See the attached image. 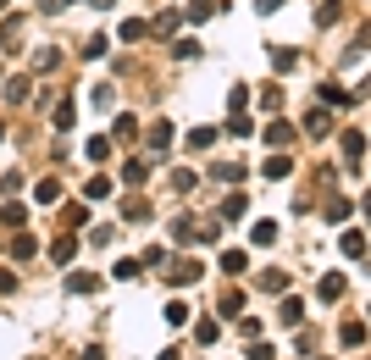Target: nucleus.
Masks as SVG:
<instances>
[{"label":"nucleus","mask_w":371,"mask_h":360,"mask_svg":"<svg viewBox=\"0 0 371 360\" xmlns=\"http://www.w3.org/2000/svg\"><path fill=\"white\" fill-rule=\"evenodd\" d=\"M344 288H349V278H344V272H327V278L316 283V294H321V299L333 305V299H344Z\"/></svg>","instance_id":"f257e3e1"},{"label":"nucleus","mask_w":371,"mask_h":360,"mask_svg":"<svg viewBox=\"0 0 371 360\" xmlns=\"http://www.w3.org/2000/svg\"><path fill=\"white\" fill-rule=\"evenodd\" d=\"M338 250H344V255H349V261H366V233H355V227H349V233H344V238H338Z\"/></svg>","instance_id":"f03ea898"},{"label":"nucleus","mask_w":371,"mask_h":360,"mask_svg":"<svg viewBox=\"0 0 371 360\" xmlns=\"http://www.w3.org/2000/svg\"><path fill=\"white\" fill-rule=\"evenodd\" d=\"M200 272H205V266H200V261H189V255H183V261H172V283H200Z\"/></svg>","instance_id":"7ed1b4c3"},{"label":"nucleus","mask_w":371,"mask_h":360,"mask_svg":"<svg viewBox=\"0 0 371 360\" xmlns=\"http://www.w3.org/2000/svg\"><path fill=\"white\" fill-rule=\"evenodd\" d=\"M50 122H56V128L67 134V128H73V122H78V100H56V111H50Z\"/></svg>","instance_id":"20e7f679"},{"label":"nucleus","mask_w":371,"mask_h":360,"mask_svg":"<svg viewBox=\"0 0 371 360\" xmlns=\"http://www.w3.org/2000/svg\"><path fill=\"white\" fill-rule=\"evenodd\" d=\"M344 161H349V166H355V161H366V134H355V128L344 134Z\"/></svg>","instance_id":"39448f33"},{"label":"nucleus","mask_w":371,"mask_h":360,"mask_svg":"<svg viewBox=\"0 0 371 360\" xmlns=\"http://www.w3.org/2000/svg\"><path fill=\"white\" fill-rule=\"evenodd\" d=\"M34 200H39V206H56V200H61V183H56V178H39V183H34Z\"/></svg>","instance_id":"423d86ee"},{"label":"nucleus","mask_w":371,"mask_h":360,"mask_svg":"<svg viewBox=\"0 0 371 360\" xmlns=\"http://www.w3.org/2000/svg\"><path fill=\"white\" fill-rule=\"evenodd\" d=\"M338 338H344V350H361V344H366V322H344Z\"/></svg>","instance_id":"0eeeda50"},{"label":"nucleus","mask_w":371,"mask_h":360,"mask_svg":"<svg viewBox=\"0 0 371 360\" xmlns=\"http://www.w3.org/2000/svg\"><path fill=\"white\" fill-rule=\"evenodd\" d=\"M277 322H283V327H299V322H305V299H283Z\"/></svg>","instance_id":"6e6552de"},{"label":"nucleus","mask_w":371,"mask_h":360,"mask_svg":"<svg viewBox=\"0 0 371 360\" xmlns=\"http://www.w3.org/2000/svg\"><path fill=\"white\" fill-rule=\"evenodd\" d=\"M172 238H177V244H194V238H200L194 216H177V222H172Z\"/></svg>","instance_id":"1a4fd4ad"},{"label":"nucleus","mask_w":371,"mask_h":360,"mask_svg":"<svg viewBox=\"0 0 371 360\" xmlns=\"http://www.w3.org/2000/svg\"><path fill=\"white\" fill-rule=\"evenodd\" d=\"M266 144H277V150L294 144V128H289V122H266Z\"/></svg>","instance_id":"9d476101"},{"label":"nucleus","mask_w":371,"mask_h":360,"mask_svg":"<svg viewBox=\"0 0 371 360\" xmlns=\"http://www.w3.org/2000/svg\"><path fill=\"white\" fill-rule=\"evenodd\" d=\"M150 34H161V39H172V34H177V11H161V17L150 22Z\"/></svg>","instance_id":"9b49d317"},{"label":"nucleus","mask_w":371,"mask_h":360,"mask_svg":"<svg viewBox=\"0 0 371 360\" xmlns=\"http://www.w3.org/2000/svg\"><path fill=\"white\" fill-rule=\"evenodd\" d=\"M261 111H283V89L277 83H261Z\"/></svg>","instance_id":"f8f14e48"},{"label":"nucleus","mask_w":371,"mask_h":360,"mask_svg":"<svg viewBox=\"0 0 371 360\" xmlns=\"http://www.w3.org/2000/svg\"><path fill=\"white\" fill-rule=\"evenodd\" d=\"M227 134H233V139H249V134H255V122H249L244 111H233V117H227Z\"/></svg>","instance_id":"ddd939ff"},{"label":"nucleus","mask_w":371,"mask_h":360,"mask_svg":"<svg viewBox=\"0 0 371 360\" xmlns=\"http://www.w3.org/2000/svg\"><path fill=\"white\" fill-rule=\"evenodd\" d=\"M166 327H189V305L183 299H166Z\"/></svg>","instance_id":"4468645a"},{"label":"nucleus","mask_w":371,"mask_h":360,"mask_svg":"<svg viewBox=\"0 0 371 360\" xmlns=\"http://www.w3.org/2000/svg\"><path fill=\"white\" fill-rule=\"evenodd\" d=\"M166 144H172V122H155V128H150V150H155V155H161V150H166Z\"/></svg>","instance_id":"2eb2a0df"},{"label":"nucleus","mask_w":371,"mask_h":360,"mask_svg":"<svg viewBox=\"0 0 371 360\" xmlns=\"http://www.w3.org/2000/svg\"><path fill=\"white\" fill-rule=\"evenodd\" d=\"M272 62H277V72L299 67V50H289V45H272Z\"/></svg>","instance_id":"dca6fc26"},{"label":"nucleus","mask_w":371,"mask_h":360,"mask_svg":"<svg viewBox=\"0 0 371 360\" xmlns=\"http://www.w3.org/2000/svg\"><path fill=\"white\" fill-rule=\"evenodd\" d=\"M305 128H310V139H321V134L333 128V117H327V111H310V117H305Z\"/></svg>","instance_id":"f3484780"},{"label":"nucleus","mask_w":371,"mask_h":360,"mask_svg":"<svg viewBox=\"0 0 371 360\" xmlns=\"http://www.w3.org/2000/svg\"><path fill=\"white\" fill-rule=\"evenodd\" d=\"M261 178H272V183H277V178H289V155H272V161L261 166Z\"/></svg>","instance_id":"a211bd4d"},{"label":"nucleus","mask_w":371,"mask_h":360,"mask_svg":"<svg viewBox=\"0 0 371 360\" xmlns=\"http://www.w3.org/2000/svg\"><path fill=\"white\" fill-rule=\"evenodd\" d=\"M194 183H200V172H189V166H177V172H172V189H177V194H189Z\"/></svg>","instance_id":"6ab92c4d"},{"label":"nucleus","mask_w":371,"mask_h":360,"mask_svg":"<svg viewBox=\"0 0 371 360\" xmlns=\"http://www.w3.org/2000/svg\"><path fill=\"white\" fill-rule=\"evenodd\" d=\"M338 17H344V0H327V6H321V11H316V22H321V28H333V22H338Z\"/></svg>","instance_id":"aec40b11"},{"label":"nucleus","mask_w":371,"mask_h":360,"mask_svg":"<svg viewBox=\"0 0 371 360\" xmlns=\"http://www.w3.org/2000/svg\"><path fill=\"white\" fill-rule=\"evenodd\" d=\"M145 34H150V22H139V17L122 22V45H133V39H145Z\"/></svg>","instance_id":"412c9836"},{"label":"nucleus","mask_w":371,"mask_h":360,"mask_svg":"<svg viewBox=\"0 0 371 360\" xmlns=\"http://www.w3.org/2000/svg\"><path fill=\"white\" fill-rule=\"evenodd\" d=\"M139 139V122L133 117H117V144H133Z\"/></svg>","instance_id":"4be33fe9"},{"label":"nucleus","mask_w":371,"mask_h":360,"mask_svg":"<svg viewBox=\"0 0 371 360\" xmlns=\"http://www.w3.org/2000/svg\"><path fill=\"white\" fill-rule=\"evenodd\" d=\"M189 144H194V150H211V144H217V128H189Z\"/></svg>","instance_id":"5701e85b"},{"label":"nucleus","mask_w":371,"mask_h":360,"mask_svg":"<svg viewBox=\"0 0 371 360\" xmlns=\"http://www.w3.org/2000/svg\"><path fill=\"white\" fill-rule=\"evenodd\" d=\"M0 222H6V227H22V222H28V211H22V206H11V200H6V206H0Z\"/></svg>","instance_id":"b1692460"},{"label":"nucleus","mask_w":371,"mask_h":360,"mask_svg":"<svg viewBox=\"0 0 371 360\" xmlns=\"http://www.w3.org/2000/svg\"><path fill=\"white\" fill-rule=\"evenodd\" d=\"M283 288H289L283 272H261V294H283Z\"/></svg>","instance_id":"393cba45"},{"label":"nucleus","mask_w":371,"mask_h":360,"mask_svg":"<svg viewBox=\"0 0 371 360\" xmlns=\"http://www.w3.org/2000/svg\"><path fill=\"white\" fill-rule=\"evenodd\" d=\"M244 216V194H227L222 200V222H238Z\"/></svg>","instance_id":"a878e982"},{"label":"nucleus","mask_w":371,"mask_h":360,"mask_svg":"<svg viewBox=\"0 0 371 360\" xmlns=\"http://www.w3.org/2000/svg\"><path fill=\"white\" fill-rule=\"evenodd\" d=\"M321 100H327V106H344L349 89H344V83H321Z\"/></svg>","instance_id":"bb28decb"},{"label":"nucleus","mask_w":371,"mask_h":360,"mask_svg":"<svg viewBox=\"0 0 371 360\" xmlns=\"http://www.w3.org/2000/svg\"><path fill=\"white\" fill-rule=\"evenodd\" d=\"M249 238H255V244H277V227H272V222H255Z\"/></svg>","instance_id":"cd10ccee"},{"label":"nucleus","mask_w":371,"mask_h":360,"mask_svg":"<svg viewBox=\"0 0 371 360\" xmlns=\"http://www.w3.org/2000/svg\"><path fill=\"white\" fill-rule=\"evenodd\" d=\"M73 255H78L73 238H56V244H50V261H73Z\"/></svg>","instance_id":"c85d7f7f"},{"label":"nucleus","mask_w":371,"mask_h":360,"mask_svg":"<svg viewBox=\"0 0 371 360\" xmlns=\"http://www.w3.org/2000/svg\"><path fill=\"white\" fill-rule=\"evenodd\" d=\"M222 272H227V278H238V272H244V250H227V255H222Z\"/></svg>","instance_id":"c756f323"},{"label":"nucleus","mask_w":371,"mask_h":360,"mask_svg":"<svg viewBox=\"0 0 371 360\" xmlns=\"http://www.w3.org/2000/svg\"><path fill=\"white\" fill-rule=\"evenodd\" d=\"M211 178H222V183H238V178H244V166H238V161H222Z\"/></svg>","instance_id":"7c9ffc66"},{"label":"nucleus","mask_w":371,"mask_h":360,"mask_svg":"<svg viewBox=\"0 0 371 360\" xmlns=\"http://www.w3.org/2000/svg\"><path fill=\"white\" fill-rule=\"evenodd\" d=\"M172 56H177V62H189V56H200V39H177V45H172Z\"/></svg>","instance_id":"2f4dec72"},{"label":"nucleus","mask_w":371,"mask_h":360,"mask_svg":"<svg viewBox=\"0 0 371 360\" xmlns=\"http://www.w3.org/2000/svg\"><path fill=\"white\" fill-rule=\"evenodd\" d=\"M6 100H11V106L28 100V78H11V83H6Z\"/></svg>","instance_id":"473e14b6"},{"label":"nucleus","mask_w":371,"mask_h":360,"mask_svg":"<svg viewBox=\"0 0 371 360\" xmlns=\"http://www.w3.org/2000/svg\"><path fill=\"white\" fill-rule=\"evenodd\" d=\"M122 178H128V189H139V183H145V161H128V166H122Z\"/></svg>","instance_id":"72a5a7b5"},{"label":"nucleus","mask_w":371,"mask_h":360,"mask_svg":"<svg viewBox=\"0 0 371 360\" xmlns=\"http://www.w3.org/2000/svg\"><path fill=\"white\" fill-rule=\"evenodd\" d=\"M83 194H89V200H106V194H111V178H89V189H83Z\"/></svg>","instance_id":"f704fd0d"},{"label":"nucleus","mask_w":371,"mask_h":360,"mask_svg":"<svg viewBox=\"0 0 371 360\" xmlns=\"http://www.w3.org/2000/svg\"><path fill=\"white\" fill-rule=\"evenodd\" d=\"M67 288H73V294H94V288H100V283H94L89 272H78V278H67Z\"/></svg>","instance_id":"c9c22d12"},{"label":"nucleus","mask_w":371,"mask_h":360,"mask_svg":"<svg viewBox=\"0 0 371 360\" xmlns=\"http://www.w3.org/2000/svg\"><path fill=\"white\" fill-rule=\"evenodd\" d=\"M244 355H249V360H277V350H272V344H266V338H261V344H249V350H244Z\"/></svg>","instance_id":"e433bc0d"},{"label":"nucleus","mask_w":371,"mask_h":360,"mask_svg":"<svg viewBox=\"0 0 371 360\" xmlns=\"http://www.w3.org/2000/svg\"><path fill=\"white\" fill-rule=\"evenodd\" d=\"M83 56H89V62H100V56H106V39H100V34H94V39H83Z\"/></svg>","instance_id":"4c0bfd02"},{"label":"nucleus","mask_w":371,"mask_h":360,"mask_svg":"<svg viewBox=\"0 0 371 360\" xmlns=\"http://www.w3.org/2000/svg\"><path fill=\"white\" fill-rule=\"evenodd\" d=\"M11 255H17V261H28V255H34V238H28V233H17V244H11Z\"/></svg>","instance_id":"58836bf2"},{"label":"nucleus","mask_w":371,"mask_h":360,"mask_svg":"<svg viewBox=\"0 0 371 360\" xmlns=\"http://www.w3.org/2000/svg\"><path fill=\"white\" fill-rule=\"evenodd\" d=\"M111 278H122V283H128V278H139V261H117V266H111Z\"/></svg>","instance_id":"ea45409f"},{"label":"nucleus","mask_w":371,"mask_h":360,"mask_svg":"<svg viewBox=\"0 0 371 360\" xmlns=\"http://www.w3.org/2000/svg\"><path fill=\"white\" fill-rule=\"evenodd\" d=\"M217 333H222L217 322H200V327H194V338H200V344H217Z\"/></svg>","instance_id":"a19ab883"},{"label":"nucleus","mask_w":371,"mask_h":360,"mask_svg":"<svg viewBox=\"0 0 371 360\" xmlns=\"http://www.w3.org/2000/svg\"><path fill=\"white\" fill-rule=\"evenodd\" d=\"M211 11H217V0H194V6H189V17H194V22H205Z\"/></svg>","instance_id":"79ce46f5"},{"label":"nucleus","mask_w":371,"mask_h":360,"mask_svg":"<svg viewBox=\"0 0 371 360\" xmlns=\"http://www.w3.org/2000/svg\"><path fill=\"white\" fill-rule=\"evenodd\" d=\"M111 155V139H89V161H106Z\"/></svg>","instance_id":"37998d69"},{"label":"nucleus","mask_w":371,"mask_h":360,"mask_svg":"<svg viewBox=\"0 0 371 360\" xmlns=\"http://www.w3.org/2000/svg\"><path fill=\"white\" fill-rule=\"evenodd\" d=\"M277 6H283V0H255V11H277Z\"/></svg>","instance_id":"c03bdc74"},{"label":"nucleus","mask_w":371,"mask_h":360,"mask_svg":"<svg viewBox=\"0 0 371 360\" xmlns=\"http://www.w3.org/2000/svg\"><path fill=\"white\" fill-rule=\"evenodd\" d=\"M11 288H17V283H11V272H0V294H11Z\"/></svg>","instance_id":"a18cd8bd"},{"label":"nucleus","mask_w":371,"mask_h":360,"mask_svg":"<svg viewBox=\"0 0 371 360\" xmlns=\"http://www.w3.org/2000/svg\"><path fill=\"white\" fill-rule=\"evenodd\" d=\"M78 360H106V355H100V350H94V344H89V350H83V355H78Z\"/></svg>","instance_id":"49530a36"},{"label":"nucleus","mask_w":371,"mask_h":360,"mask_svg":"<svg viewBox=\"0 0 371 360\" xmlns=\"http://www.w3.org/2000/svg\"><path fill=\"white\" fill-rule=\"evenodd\" d=\"M361 45H366V50H371V28H361Z\"/></svg>","instance_id":"de8ad7c7"},{"label":"nucleus","mask_w":371,"mask_h":360,"mask_svg":"<svg viewBox=\"0 0 371 360\" xmlns=\"http://www.w3.org/2000/svg\"><path fill=\"white\" fill-rule=\"evenodd\" d=\"M366 216H371V194H366Z\"/></svg>","instance_id":"09e8293b"},{"label":"nucleus","mask_w":371,"mask_h":360,"mask_svg":"<svg viewBox=\"0 0 371 360\" xmlns=\"http://www.w3.org/2000/svg\"><path fill=\"white\" fill-rule=\"evenodd\" d=\"M0 139H6V122H0Z\"/></svg>","instance_id":"8fccbe9b"},{"label":"nucleus","mask_w":371,"mask_h":360,"mask_svg":"<svg viewBox=\"0 0 371 360\" xmlns=\"http://www.w3.org/2000/svg\"><path fill=\"white\" fill-rule=\"evenodd\" d=\"M366 266H371V250H366Z\"/></svg>","instance_id":"3c124183"},{"label":"nucleus","mask_w":371,"mask_h":360,"mask_svg":"<svg viewBox=\"0 0 371 360\" xmlns=\"http://www.w3.org/2000/svg\"><path fill=\"white\" fill-rule=\"evenodd\" d=\"M0 11H6V0H0Z\"/></svg>","instance_id":"603ef678"}]
</instances>
